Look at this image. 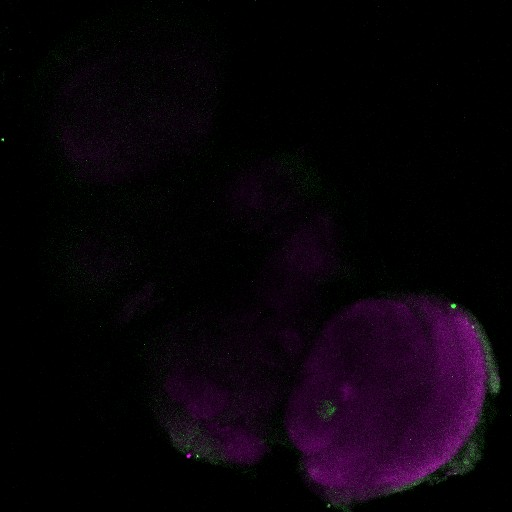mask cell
Segmentation results:
<instances>
[{"instance_id":"cell-1","label":"cell","mask_w":512,"mask_h":512,"mask_svg":"<svg viewBox=\"0 0 512 512\" xmlns=\"http://www.w3.org/2000/svg\"><path fill=\"white\" fill-rule=\"evenodd\" d=\"M278 169L261 162L244 170L228 191L231 208L254 226H264L279 211Z\"/></svg>"}]
</instances>
